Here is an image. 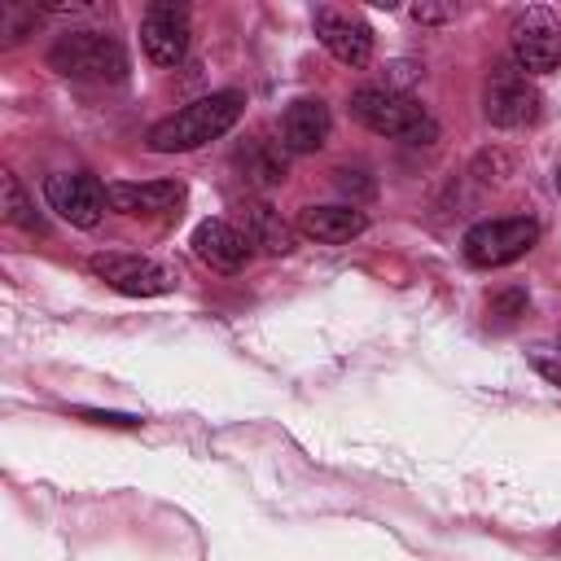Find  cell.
<instances>
[{
	"instance_id": "obj_2",
	"label": "cell",
	"mask_w": 561,
	"mask_h": 561,
	"mask_svg": "<svg viewBox=\"0 0 561 561\" xmlns=\"http://www.w3.org/2000/svg\"><path fill=\"white\" fill-rule=\"evenodd\" d=\"M351 114L368 131L394 136L403 145H430L438 136V123L430 118V110L416 105L408 92H394V88H355L351 92Z\"/></svg>"
},
{
	"instance_id": "obj_20",
	"label": "cell",
	"mask_w": 561,
	"mask_h": 561,
	"mask_svg": "<svg viewBox=\"0 0 561 561\" xmlns=\"http://www.w3.org/2000/svg\"><path fill=\"white\" fill-rule=\"evenodd\" d=\"M337 188H342V193H351V197H373V180H364V171H359V167H355V171H351V167H342V171H337Z\"/></svg>"
},
{
	"instance_id": "obj_13",
	"label": "cell",
	"mask_w": 561,
	"mask_h": 561,
	"mask_svg": "<svg viewBox=\"0 0 561 561\" xmlns=\"http://www.w3.org/2000/svg\"><path fill=\"white\" fill-rule=\"evenodd\" d=\"M105 197H110V210L118 215H162L184 202V184L180 180H114L105 184Z\"/></svg>"
},
{
	"instance_id": "obj_14",
	"label": "cell",
	"mask_w": 561,
	"mask_h": 561,
	"mask_svg": "<svg viewBox=\"0 0 561 561\" xmlns=\"http://www.w3.org/2000/svg\"><path fill=\"white\" fill-rule=\"evenodd\" d=\"M368 228V215L359 206H302L298 210V232L320 241V245H342Z\"/></svg>"
},
{
	"instance_id": "obj_21",
	"label": "cell",
	"mask_w": 561,
	"mask_h": 561,
	"mask_svg": "<svg viewBox=\"0 0 561 561\" xmlns=\"http://www.w3.org/2000/svg\"><path fill=\"white\" fill-rule=\"evenodd\" d=\"M79 416H88L92 425H114V430H136L140 425V416H131V412H96V408H83Z\"/></svg>"
},
{
	"instance_id": "obj_23",
	"label": "cell",
	"mask_w": 561,
	"mask_h": 561,
	"mask_svg": "<svg viewBox=\"0 0 561 561\" xmlns=\"http://www.w3.org/2000/svg\"><path fill=\"white\" fill-rule=\"evenodd\" d=\"M552 184H557V197H561V167H557V175H552Z\"/></svg>"
},
{
	"instance_id": "obj_5",
	"label": "cell",
	"mask_w": 561,
	"mask_h": 561,
	"mask_svg": "<svg viewBox=\"0 0 561 561\" xmlns=\"http://www.w3.org/2000/svg\"><path fill=\"white\" fill-rule=\"evenodd\" d=\"M88 272L96 280H105L110 289L127 294V298H158V294H171L175 289V276L145 259V254H123V250H110V254H92L88 259Z\"/></svg>"
},
{
	"instance_id": "obj_6",
	"label": "cell",
	"mask_w": 561,
	"mask_h": 561,
	"mask_svg": "<svg viewBox=\"0 0 561 561\" xmlns=\"http://www.w3.org/2000/svg\"><path fill=\"white\" fill-rule=\"evenodd\" d=\"M539 88L517 70V66H500L482 92V114L495 123V127H526L539 118Z\"/></svg>"
},
{
	"instance_id": "obj_10",
	"label": "cell",
	"mask_w": 561,
	"mask_h": 561,
	"mask_svg": "<svg viewBox=\"0 0 561 561\" xmlns=\"http://www.w3.org/2000/svg\"><path fill=\"white\" fill-rule=\"evenodd\" d=\"M311 26H316V39L342 66H368V57H373V31H368V22H359L351 13H337V9H316Z\"/></svg>"
},
{
	"instance_id": "obj_7",
	"label": "cell",
	"mask_w": 561,
	"mask_h": 561,
	"mask_svg": "<svg viewBox=\"0 0 561 561\" xmlns=\"http://www.w3.org/2000/svg\"><path fill=\"white\" fill-rule=\"evenodd\" d=\"M44 197H48V210H57L75 228H96L105 206H110L101 180L88 175V171H57V175H48L44 180Z\"/></svg>"
},
{
	"instance_id": "obj_15",
	"label": "cell",
	"mask_w": 561,
	"mask_h": 561,
	"mask_svg": "<svg viewBox=\"0 0 561 561\" xmlns=\"http://www.w3.org/2000/svg\"><path fill=\"white\" fill-rule=\"evenodd\" d=\"M237 171H241V180L254 184V188H276V184H285V175H289L285 145H272V140H263V136L245 140V145L237 149Z\"/></svg>"
},
{
	"instance_id": "obj_16",
	"label": "cell",
	"mask_w": 561,
	"mask_h": 561,
	"mask_svg": "<svg viewBox=\"0 0 561 561\" xmlns=\"http://www.w3.org/2000/svg\"><path fill=\"white\" fill-rule=\"evenodd\" d=\"M241 232H245L250 245H259L263 254H294V245H298L294 224L280 219V210L267 206V202H250V206H245V228H241Z\"/></svg>"
},
{
	"instance_id": "obj_19",
	"label": "cell",
	"mask_w": 561,
	"mask_h": 561,
	"mask_svg": "<svg viewBox=\"0 0 561 561\" xmlns=\"http://www.w3.org/2000/svg\"><path fill=\"white\" fill-rule=\"evenodd\" d=\"M530 364H535V373H539L543 381L561 386V346H535V351H530Z\"/></svg>"
},
{
	"instance_id": "obj_11",
	"label": "cell",
	"mask_w": 561,
	"mask_h": 561,
	"mask_svg": "<svg viewBox=\"0 0 561 561\" xmlns=\"http://www.w3.org/2000/svg\"><path fill=\"white\" fill-rule=\"evenodd\" d=\"M193 254L215 272H241L254 254L250 237L228 219H202L193 228Z\"/></svg>"
},
{
	"instance_id": "obj_3",
	"label": "cell",
	"mask_w": 561,
	"mask_h": 561,
	"mask_svg": "<svg viewBox=\"0 0 561 561\" xmlns=\"http://www.w3.org/2000/svg\"><path fill=\"white\" fill-rule=\"evenodd\" d=\"M48 66L66 79L118 83L127 75V48L110 31H66L48 48Z\"/></svg>"
},
{
	"instance_id": "obj_17",
	"label": "cell",
	"mask_w": 561,
	"mask_h": 561,
	"mask_svg": "<svg viewBox=\"0 0 561 561\" xmlns=\"http://www.w3.org/2000/svg\"><path fill=\"white\" fill-rule=\"evenodd\" d=\"M0 188H4V219H9L13 228H22V232L44 237V232H48V224H44V215L35 210V202L26 197L22 180H18L13 171H0Z\"/></svg>"
},
{
	"instance_id": "obj_9",
	"label": "cell",
	"mask_w": 561,
	"mask_h": 561,
	"mask_svg": "<svg viewBox=\"0 0 561 561\" xmlns=\"http://www.w3.org/2000/svg\"><path fill=\"white\" fill-rule=\"evenodd\" d=\"M140 48L158 66L184 61V53H188V9L184 4H171V0L149 4L145 18H140Z\"/></svg>"
},
{
	"instance_id": "obj_1",
	"label": "cell",
	"mask_w": 561,
	"mask_h": 561,
	"mask_svg": "<svg viewBox=\"0 0 561 561\" xmlns=\"http://www.w3.org/2000/svg\"><path fill=\"white\" fill-rule=\"evenodd\" d=\"M241 114H245V96L237 88L206 92V96L180 105L175 114H167L162 123H153L149 136H145V145L153 153H193V149L219 140V136H228Z\"/></svg>"
},
{
	"instance_id": "obj_12",
	"label": "cell",
	"mask_w": 561,
	"mask_h": 561,
	"mask_svg": "<svg viewBox=\"0 0 561 561\" xmlns=\"http://www.w3.org/2000/svg\"><path fill=\"white\" fill-rule=\"evenodd\" d=\"M329 131H333V114H329V105L320 96H298L280 114V145H285V153H316V149H324Z\"/></svg>"
},
{
	"instance_id": "obj_8",
	"label": "cell",
	"mask_w": 561,
	"mask_h": 561,
	"mask_svg": "<svg viewBox=\"0 0 561 561\" xmlns=\"http://www.w3.org/2000/svg\"><path fill=\"white\" fill-rule=\"evenodd\" d=\"M513 66L522 75H548L561 66V26L543 9H526L513 22Z\"/></svg>"
},
{
	"instance_id": "obj_22",
	"label": "cell",
	"mask_w": 561,
	"mask_h": 561,
	"mask_svg": "<svg viewBox=\"0 0 561 561\" xmlns=\"http://www.w3.org/2000/svg\"><path fill=\"white\" fill-rule=\"evenodd\" d=\"M408 13H412L416 22H447V18H451V9H443V4H412Z\"/></svg>"
},
{
	"instance_id": "obj_18",
	"label": "cell",
	"mask_w": 561,
	"mask_h": 561,
	"mask_svg": "<svg viewBox=\"0 0 561 561\" xmlns=\"http://www.w3.org/2000/svg\"><path fill=\"white\" fill-rule=\"evenodd\" d=\"M517 316H526V289H522V285H508V289L491 294V302H486V320H491L495 329L517 324Z\"/></svg>"
},
{
	"instance_id": "obj_4",
	"label": "cell",
	"mask_w": 561,
	"mask_h": 561,
	"mask_svg": "<svg viewBox=\"0 0 561 561\" xmlns=\"http://www.w3.org/2000/svg\"><path fill=\"white\" fill-rule=\"evenodd\" d=\"M539 241V219L530 215H504V219H478L465 228L460 250L473 267H508L522 254H530Z\"/></svg>"
}]
</instances>
